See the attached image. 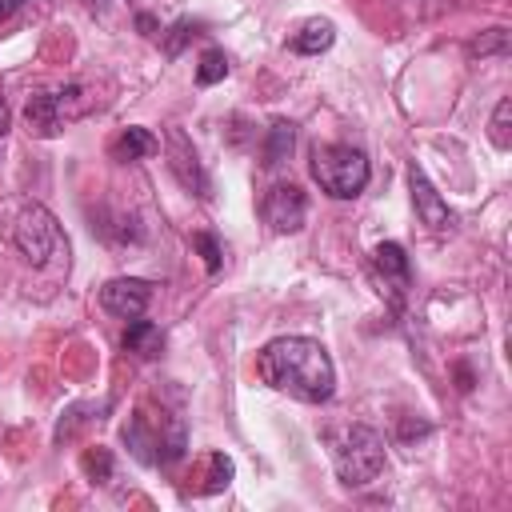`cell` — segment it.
I'll use <instances>...</instances> for the list:
<instances>
[{
  "label": "cell",
  "instance_id": "6da1fadb",
  "mask_svg": "<svg viewBox=\"0 0 512 512\" xmlns=\"http://www.w3.org/2000/svg\"><path fill=\"white\" fill-rule=\"evenodd\" d=\"M260 376L272 388H280V392H288L304 404H324L336 392L332 356L320 340H308V336H280V340L264 344Z\"/></svg>",
  "mask_w": 512,
  "mask_h": 512
},
{
  "label": "cell",
  "instance_id": "7a4b0ae2",
  "mask_svg": "<svg viewBox=\"0 0 512 512\" xmlns=\"http://www.w3.org/2000/svg\"><path fill=\"white\" fill-rule=\"evenodd\" d=\"M332 460H336L340 484L364 488L384 472V440L368 424H344L332 436Z\"/></svg>",
  "mask_w": 512,
  "mask_h": 512
},
{
  "label": "cell",
  "instance_id": "3957f363",
  "mask_svg": "<svg viewBox=\"0 0 512 512\" xmlns=\"http://www.w3.org/2000/svg\"><path fill=\"white\" fill-rule=\"evenodd\" d=\"M372 168L368 156L352 144H316L312 148V180L320 184V192L336 196V200H352L356 192H364Z\"/></svg>",
  "mask_w": 512,
  "mask_h": 512
},
{
  "label": "cell",
  "instance_id": "277c9868",
  "mask_svg": "<svg viewBox=\"0 0 512 512\" xmlns=\"http://www.w3.org/2000/svg\"><path fill=\"white\" fill-rule=\"evenodd\" d=\"M12 240H16L20 256H24L32 268H44V264H48V256H52V252H56V244H60V228H56V220H52V212H48V208L28 204V208L16 216Z\"/></svg>",
  "mask_w": 512,
  "mask_h": 512
},
{
  "label": "cell",
  "instance_id": "5b68a950",
  "mask_svg": "<svg viewBox=\"0 0 512 512\" xmlns=\"http://www.w3.org/2000/svg\"><path fill=\"white\" fill-rule=\"evenodd\" d=\"M164 140H168V168H172V176L180 180V188H188L192 196L208 200V196H212V180H208V172H204L196 148L188 144V136H184L180 128H168Z\"/></svg>",
  "mask_w": 512,
  "mask_h": 512
},
{
  "label": "cell",
  "instance_id": "8992f818",
  "mask_svg": "<svg viewBox=\"0 0 512 512\" xmlns=\"http://www.w3.org/2000/svg\"><path fill=\"white\" fill-rule=\"evenodd\" d=\"M260 212H264V224L272 232H300L304 220H308V196H304L300 184H276L264 196Z\"/></svg>",
  "mask_w": 512,
  "mask_h": 512
},
{
  "label": "cell",
  "instance_id": "52a82bcc",
  "mask_svg": "<svg viewBox=\"0 0 512 512\" xmlns=\"http://www.w3.org/2000/svg\"><path fill=\"white\" fill-rule=\"evenodd\" d=\"M148 300H152V284L140 280V276H116V280H108V284L100 288L104 312H112V316H120V320L144 316Z\"/></svg>",
  "mask_w": 512,
  "mask_h": 512
},
{
  "label": "cell",
  "instance_id": "ba28073f",
  "mask_svg": "<svg viewBox=\"0 0 512 512\" xmlns=\"http://www.w3.org/2000/svg\"><path fill=\"white\" fill-rule=\"evenodd\" d=\"M408 188H412V204H416V216L432 228V232H444L452 224V212L444 204V196L432 188V180L424 176V168H408Z\"/></svg>",
  "mask_w": 512,
  "mask_h": 512
},
{
  "label": "cell",
  "instance_id": "9c48e42d",
  "mask_svg": "<svg viewBox=\"0 0 512 512\" xmlns=\"http://www.w3.org/2000/svg\"><path fill=\"white\" fill-rule=\"evenodd\" d=\"M24 120H28V128L36 136L52 140V136H60V128H64L68 116H64V104H60L56 92H32L28 104H24Z\"/></svg>",
  "mask_w": 512,
  "mask_h": 512
},
{
  "label": "cell",
  "instance_id": "30bf717a",
  "mask_svg": "<svg viewBox=\"0 0 512 512\" xmlns=\"http://www.w3.org/2000/svg\"><path fill=\"white\" fill-rule=\"evenodd\" d=\"M332 40H336V24L324 20V16H312V20L300 24V32L288 40V48L300 52V56H320V52L332 48Z\"/></svg>",
  "mask_w": 512,
  "mask_h": 512
},
{
  "label": "cell",
  "instance_id": "8fae6325",
  "mask_svg": "<svg viewBox=\"0 0 512 512\" xmlns=\"http://www.w3.org/2000/svg\"><path fill=\"white\" fill-rule=\"evenodd\" d=\"M372 260H376V272L384 276V284H392L396 292H400V288H408V276H412V268H408V252H404L396 240H384V244H376Z\"/></svg>",
  "mask_w": 512,
  "mask_h": 512
},
{
  "label": "cell",
  "instance_id": "7c38bea8",
  "mask_svg": "<svg viewBox=\"0 0 512 512\" xmlns=\"http://www.w3.org/2000/svg\"><path fill=\"white\" fill-rule=\"evenodd\" d=\"M124 348L132 352V356H140V360H156L160 352H164V332L152 324V320H128V328H124Z\"/></svg>",
  "mask_w": 512,
  "mask_h": 512
},
{
  "label": "cell",
  "instance_id": "4fadbf2b",
  "mask_svg": "<svg viewBox=\"0 0 512 512\" xmlns=\"http://www.w3.org/2000/svg\"><path fill=\"white\" fill-rule=\"evenodd\" d=\"M160 144H156V136L148 132V128H124L120 132V140L112 144V156L116 160H140V156H152Z\"/></svg>",
  "mask_w": 512,
  "mask_h": 512
},
{
  "label": "cell",
  "instance_id": "5bb4252c",
  "mask_svg": "<svg viewBox=\"0 0 512 512\" xmlns=\"http://www.w3.org/2000/svg\"><path fill=\"white\" fill-rule=\"evenodd\" d=\"M292 140H296V128L288 124V120H276L272 128H268V140H264V168H276V164H284L288 160V152H292Z\"/></svg>",
  "mask_w": 512,
  "mask_h": 512
},
{
  "label": "cell",
  "instance_id": "9a60e30c",
  "mask_svg": "<svg viewBox=\"0 0 512 512\" xmlns=\"http://www.w3.org/2000/svg\"><path fill=\"white\" fill-rule=\"evenodd\" d=\"M228 76V56L220 52V48H208L204 56H200V64H196V84L200 88H212V84H220Z\"/></svg>",
  "mask_w": 512,
  "mask_h": 512
},
{
  "label": "cell",
  "instance_id": "2e32d148",
  "mask_svg": "<svg viewBox=\"0 0 512 512\" xmlns=\"http://www.w3.org/2000/svg\"><path fill=\"white\" fill-rule=\"evenodd\" d=\"M80 468L88 472L92 484H108V480H112V452H108V448H88V452L80 456Z\"/></svg>",
  "mask_w": 512,
  "mask_h": 512
},
{
  "label": "cell",
  "instance_id": "e0dca14e",
  "mask_svg": "<svg viewBox=\"0 0 512 512\" xmlns=\"http://www.w3.org/2000/svg\"><path fill=\"white\" fill-rule=\"evenodd\" d=\"M200 28H204L200 20H176V24H172V36H168V44H164V52H168V56H180V48H184L192 36H200Z\"/></svg>",
  "mask_w": 512,
  "mask_h": 512
},
{
  "label": "cell",
  "instance_id": "ac0fdd59",
  "mask_svg": "<svg viewBox=\"0 0 512 512\" xmlns=\"http://www.w3.org/2000/svg\"><path fill=\"white\" fill-rule=\"evenodd\" d=\"M508 116H512V100H500L496 112H492V144L504 152L512 144V132H508Z\"/></svg>",
  "mask_w": 512,
  "mask_h": 512
},
{
  "label": "cell",
  "instance_id": "d6986e66",
  "mask_svg": "<svg viewBox=\"0 0 512 512\" xmlns=\"http://www.w3.org/2000/svg\"><path fill=\"white\" fill-rule=\"evenodd\" d=\"M192 244H196V252L204 256V268L216 276V272H220V264H224V260H220V240H216L212 232H196V236H192Z\"/></svg>",
  "mask_w": 512,
  "mask_h": 512
},
{
  "label": "cell",
  "instance_id": "ffe728a7",
  "mask_svg": "<svg viewBox=\"0 0 512 512\" xmlns=\"http://www.w3.org/2000/svg\"><path fill=\"white\" fill-rule=\"evenodd\" d=\"M208 464H212V472H208V484H204V492H220V488H228V480H232V460L216 452Z\"/></svg>",
  "mask_w": 512,
  "mask_h": 512
},
{
  "label": "cell",
  "instance_id": "44dd1931",
  "mask_svg": "<svg viewBox=\"0 0 512 512\" xmlns=\"http://www.w3.org/2000/svg\"><path fill=\"white\" fill-rule=\"evenodd\" d=\"M504 48H508V32L504 28H492L488 36H480L472 44V56H488V52H504Z\"/></svg>",
  "mask_w": 512,
  "mask_h": 512
},
{
  "label": "cell",
  "instance_id": "7402d4cb",
  "mask_svg": "<svg viewBox=\"0 0 512 512\" xmlns=\"http://www.w3.org/2000/svg\"><path fill=\"white\" fill-rule=\"evenodd\" d=\"M412 432H416V436H424V432H428V420H416V424H412V420H404V428H400V436L408 440Z\"/></svg>",
  "mask_w": 512,
  "mask_h": 512
},
{
  "label": "cell",
  "instance_id": "603a6c76",
  "mask_svg": "<svg viewBox=\"0 0 512 512\" xmlns=\"http://www.w3.org/2000/svg\"><path fill=\"white\" fill-rule=\"evenodd\" d=\"M456 380H460V384H456L460 392H468V388H472V372H468V364H456Z\"/></svg>",
  "mask_w": 512,
  "mask_h": 512
},
{
  "label": "cell",
  "instance_id": "cb8c5ba5",
  "mask_svg": "<svg viewBox=\"0 0 512 512\" xmlns=\"http://www.w3.org/2000/svg\"><path fill=\"white\" fill-rule=\"evenodd\" d=\"M20 4H24V0H0V24H4V20H8V16L20 8Z\"/></svg>",
  "mask_w": 512,
  "mask_h": 512
},
{
  "label": "cell",
  "instance_id": "d4e9b609",
  "mask_svg": "<svg viewBox=\"0 0 512 512\" xmlns=\"http://www.w3.org/2000/svg\"><path fill=\"white\" fill-rule=\"evenodd\" d=\"M8 132V104H4V96H0V136Z\"/></svg>",
  "mask_w": 512,
  "mask_h": 512
}]
</instances>
